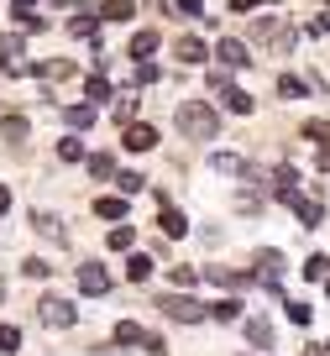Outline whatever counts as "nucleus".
<instances>
[{"instance_id": "1", "label": "nucleus", "mask_w": 330, "mask_h": 356, "mask_svg": "<svg viewBox=\"0 0 330 356\" xmlns=\"http://www.w3.org/2000/svg\"><path fill=\"white\" fill-rule=\"evenodd\" d=\"M173 121H178V131L194 136V142H215L220 136V115H215V105H205V100H184L173 111Z\"/></svg>"}, {"instance_id": "2", "label": "nucleus", "mask_w": 330, "mask_h": 356, "mask_svg": "<svg viewBox=\"0 0 330 356\" xmlns=\"http://www.w3.org/2000/svg\"><path fill=\"white\" fill-rule=\"evenodd\" d=\"M157 304H163V314H168V320H178V325H199V320H205V304L189 299V293H163Z\"/></svg>"}, {"instance_id": "3", "label": "nucleus", "mask_w": 330, "mask_h": 356, "mask_svg": "<svg viewBox=\"0 0 330 356\" xmlns=\"http://www.w3.org/2000/svg\"><path fill=\"white\" fill-rule=\"evenodd\" d=\"M37 314H42V325H53V330H68V325L79 320V309L68 299H58V293H47V299L37 304Z\"/></svg>"}, {"instance_id": "4", "label": "nucleus", "mask_w": 330, "mask_h": 356, "mask_svg": "<svg viewBox=\"0 0 330 356\" xmlns=\"http://www.w3.org/2000/svg\"><path fill=\"white\" fill-rule=\"evenodd\" d=\"M288 204H294V215H299V225H304V231H315V225H325V204L320 200H304V194H288Z\"/></svg>"}, {"instance_id": "5", "label": "nucleus", "mask_w": 330, "mask_h": 356, "mask_svg": "<svg viewBox=\"0 0 330 356\" xmlns=\"http://www.w3.org/2000/svg\"><path fill=\"white\" fill-rule=\"evenodd\" d=\"M79 289H84V293H110L105 262H84V267H79Z\"/></svg>"}, {"instance_id": "6", "label": "nucleus", "mask_w": 330, "mask_h": 356, "mask_svg": "<svg viewBox=\"0 0 330 356\" xmlns=\"http://www.w3.org/2000/svg\"><path fill=\"white\" fill-rule=\"evenodd\" d=\"M121 147H126V152H152V147H157V131H152V126H126V136H121Z\"/></svg>"}, {"instance_id": "7", "label": "nucleus", "mask_w": 330, "mask_h": 356, "mask_svg": "<svg viewBox=\"0 0 330 356\" xmlns=\"http://www.w3.org/2000/svg\"><path fill=\"white\" fill-rule=\"evenodd\" d=\"M205 320L236 325V320H242V299H215V304H205Z\"/></svg>"}, {"instance_id": "8", "label": "nucleus", "mask_w": 330, "mask_h": 356, "mask_svg": "<svg viewBox=\"0 0 330 356\" xmlns=\"http://www.w3.org/2000/svg\"><path fill=\"white\" fill-rule=\"evenodd\" d=\"M68 74H74L68 58H47V63H37V79H42V84H63Z\"/></svg>"}, {"instance_id": "9", "label": "nucleus", "mask_w": 330, "mask_h": 356, "mask_svg": "<svg viewBox=\"0 0 330 356\" xmlns=\"http://www.w3.org/2000/svg\"><path fill=\"white\" fill-rule=\"evenodd\" d=\"M257 262H262V267H257V278H262L267 289H278V278H283V257H278V252H262Z\"/></svg>"}, {"instance_id": "10", "label": "nucleus", "mask_w": 330, "mask_h": 356, "mask_svg": "<svg viewBox=\"0 0 330 356\" xmlns=\"http://www.w3.org/2000/svg\"><path fill=\"white\" fill-rule=\"evenodd\" d=\"M215 58H220V63H226V68H246V47H242V42H231V37H220Z\"/></svg>"}, {"instance_id": "11", "label": "nucleus", "mask_w": 330, "mask_h": 356, "mask_svg": "<svg viewBox=\"0 0 330 356\" xmlns=\"http://www.w3.org/2000/svg\"><path fill=\"white\" fill-rule=\"evenodd\" d=\"M210 47L199 42V37H178V63H205Z\"/></svg>"}, {"instance_id": "12", "label": "nucleus", "mask_w": 330, "mask_h": 356, "mask_svg": "<svg viewBox=\"0 0 330 356\" xmlns=\"http://www.w3.org/2000/svg\"><path fill=\"white\" fill-rule=\"evenodd\" d=\"M95 115H100L95 105H68V111H63V121L74 126V131H89V126H95Z\"/></svg>"}, {"instance_id": "13", "label": "nucleus", "mask_w": 330, "mask_h": 356, "mask_svg": "<svg viewBox=\"0 0 330 356\" xmlns=\"http://www.w3.org/2000/svg\"><path fill=\"white\" fill-rule=\"evenodd\" d=\"M152 47H157V32H152V26H142V32L132 37V58H136V63H147V58H152Z\"/></svg>"}, {"instance_id": "14", "label": "nucleus", "mask_w": 330, "mask_h": 356, "mask_svg": "<svg viewBox=\"0 0 330 356\" xmlns=\"http://www.w3.org/2000/svg\"><path fill=\"white\" fill-rule=\"evenodd\" d=\"M304 95H309V84H304L299 74H283V79H278V100H304Z\"/></svg>"}, {"instance_id": "15", "label": "nucleus", "mask_w": 330, "mask_h": 356, "mask_svg": "<svg viewBox=\"0 0 330 356\" xmlns=\"http://www.w3.org/2000/svg\"><path fill=\"white\" fill-rule=\"evenodd\" d=\"M226 111H236V115H252L257 105H252V95L246 89H236V84H226Z\"/></svg>"}, {"instance_id": "16", "label": "nucleus", "mask_w": 330, "mask_h": 356, "mask_svg": "<svg viewBox=\"0 0 330 356\" xmlns=\"http://www.w3.org/2000/svg\"><path fill=\"white\" fill-rule=\"evenodd\" d=\"M273 189H278V200H288V194H294L299 189V168H278V173H273Z\"/></svg>"}, {"instance_id": "17", "label": "nucleus", "mask_w": 330, "mask_h": 356, "mask_svg": "<svg viewBox=\"0 0 330 356\" xmlns=\"http://www.w3.org/2000/svg\"><path fill=\"white\" fill-rule=\"evenodd\" d=\"M84 95H89V105H95V111H100V105H110V95H116V89L105 84V74H95V79H89V84H84Z\"/></svg>"}, {"instance_id": "18", "label": "nucleus", "mask_w": 330, "mask_h": 356, "mask_svg": "<svg viewBox=\"0 0 330 356\" xmlns=\"http://www.w3.org/2000/svg\"><path fill=\"white\" fill-rule=\"evenodd\" d=\"M95 210L105 215V220H126V194H105V200H100Z\"/></svg>"}, {"instance_id": "19", "label": "nucleus", "mask_w": 330, "mask_h": 356, "mask_svg": "<svg viewBox=\"0 0 330 356\" xmlns=\"http://www.w3.org/2000/svg\"><path fill=\"white\" fill-rule=\"evenodd\" d=\"M105 11V22H132V11H136V0H105L100 6Z\"/></svg>"}, {"instance_id": "20", "label": "nucleus", "mask_w": 330, "mask_h": 356, "mask_svg": "<svg viewBox=\"0 0 330 356\" xmlns=\"http://www.w3.org/2000/svg\"><path fill=\"white\" fill-rule=\"evenodd\" d=\"M246 341L267 351V346H273V325H267V320H246Z\"/></svg>"}, {"instance_id": "21", "label": "nucleus", "mask_w": 330, "mask_h": 356, "mask_svg": "<svg viewBox=\"0 0 330 356\" xmlns=\"http://www.w3.org/2000/svg\"><path fill=\"white\" fill-rule=\"evenodd\" d=\"M126 278H132V283H147V278H152V257H142V252H136L132 262H126Z\"/></svg>"}, {"instance_id": "22", "label": "nucleus", "mask_w": 330, "mask_h": 356, "mask_svg": "<svg viewBox=\"0 0 330 356\" xmlns=\"http://www.w3.org/2000/svg\"><path fill=\"white\" fill-rule=\"evenodd\" d=\"M84 163H89L95 178H116V157H110V152H95V157H84Z\"/></svg>"}, {"instance_id": "23", "label": "nucleus", "mask_w": 330, "mask_h": 356, "mask_svg": "<svg viewBox=\"0 0 330 356\" xmlns=\"http://www.w3.org/2000/svg\"><path fill=\"white\" fill-rule=\"evenodd\" d=\"M157 220H163V231H168V236H184V231H189V220L173 210V204H163V215H157Z\"/></svg>"}, {"instance_id": "24", "label": "nucleus", "mask_w": 330, "mask_h": 356, "mask_svg": "<svg viewBox=\"0 0 330 356\" xmlns=\"http://www.w3.org/2000/svg\"><path fill=\"white\" fill-rule=\"evenodd\" d=\"M142 325H136V320H121V325H116V341H121V346H142Z\"/></svg>"}, {"instance_id": "25", "label": "nucleus", "mask_w": 330, "mask_h": 356, "mask_svg": "<svg viewBox=\"0 0 330 356\" xmlns=\"http://www.w3.org/2000/svg\"><path fill=\"white\" fill-rule=\"evenodd\" d=\"M132 241H136L132 225H110V252H132Z\"/></svg>"}, {"instance_id": "26", "label": "nucleus", "mask_w": 330, "mask_h": 356, "mask_svg": "<svg viewBox=\"0 0 330 356\" xmlns=\"http://www.w3.org/2000/svg\"><path fill=\"white\" fill-rule=\"evenodd\" d=\"M210 168H215V173H242V157H236V152H215V157H210Z\"/></svg>"}, {"instance_id": "27", "label": "nucleus", "mask_w": 330, "mask_h": 356, "mask_svg": "<svg viewBox=\"0 0 330 356\" xmlns=\"http://www.w3.org/2000/svg\"><path fill=\"white\" fill-rule=\"evenodd\" d=\"M58 157H63V163H84V142H79V136H63V142H58Z\"/></svg>"}, {"instance_id": "28", "label": "nucleus", "mask_w": 330, "mask_h": 356, "mask_svg": "<svg viewBox=\"0 0 330 356\" xmlns=\"http://www.w3.org/2000/svg\"><path fill=\"white\" fill-rule=\"evenodd\" d=\"M304 278L309 283H325L330 278V257H309V262H304Z\"/></svg>"}, {"instance_id": "29", "label": "nucleus", "mask_w": 330, "mask_h": 356, "mask_svg": "<svg viewBox=\"0 0 330 356\" xmlns=\"http://www.w3.org/2000/svg\"><path fill=\"white\" fill-rule=\"evenodd\" d=\"M0 68H6L11 79H22L26 74V53H6V58H0Z\"/></svg>"}, {"instance_id": "30", "label": "nucleus", "mask_w": 330, "mask_h": 356, "mask_svg": "<svg viewBox=\"0 0 330 356\" xmlns=\"http://www.w3.org/2000/svg\"><path fill=\"white\" fill-rule=\"evenodd\" d=\"M304 136H309L315 147H330V126H325V121H309V126H304Z\"/></svg>"}, {"instance_id": "31", "label": "nucleus", "mask_w": 330, "mask_h": 356, "mask_svg": "<svg viewBox=\"0 0 330 356\" xmlns=\"http://www.w3.org/2000/svg\"><path fill=\"white\" fill-rule=\"evenodd\" d=\"M116 184H121L126 200H132V194H142V173H116Z\"/></svg>"}, {"instance_id": "32", "label": "nucleus", "mask_w": 330, "mask_h": 356, "mask_svg": "<svg viewBox=\"0 0 330 356\" xmlns=\"http://www.w3.org/2000/svg\"><path fill=\"white\" fill-rule=\"evenodd\" d=\"M16 346H22V330H16V325H0V351H16Z\"/></svg>"}, {"instance_id": "33", "label": "nucleus", "mask_w": 330, "mask_h": 356, "mask_svg": "<svg viewBox=\"0 0 330 356\" xmlns=\"http://www.w3.org/2000/svg\"><path fill=\"white\" fill-rule=\"evenodd\" d=\"M68 32H74V37H95V16H74V22H68Z\"/></svg>"}, {"instance_id": "34", "label": "nucleus", "mask_w": 330, "mask_h": 356, "mask_svg": "<svg viewBox=\"0 0 330 356\" xmlns=\"http://www.w3.org/2000/svg\"><path fill=\"white\" fill-rule=\"evenodd\" d=\"M6 136H11V142H22V136H26V115H6Z\"/></svg>"}, {"instance_id": "35", "label": "nucleus", "mask_w": 330, "mask_h": 356, "mask_svg": "<svg viewBox=\"0 0 330 356\" xmlns=\"http://www.w3.org/2000/svg\"><path fill=\"white\" fill-rule=\"evenodd\" d=\"M178 16H205V0H173Z\"/></svg>"}, {"instance_id": "36", "label": "nucleus", "mask_w": 330, "mask_h": 356, "mask_svg": "<svg viewBox=\"0 0 330 356\" xmlns=\"http://www.w3.org/2000/svg\"><path fill=\"white\" fill-rule=\"evenodd\" d=\"M288 320H294V325H309V320H315V309H309V304H288Z\"/></svg>"}, {"instance_id": "37", "label": "nucleus", "mask_w": 330, "mask_h": 356, "mask_svg": "<svg viewBox=\"0 0 330 356\" xmlns=\"http://www.w3.org/2000/svg\"><path fill=\"white\" fill-rule=\"evenodd\" d=\"M142 351H147V356H163L168 346H163V335H142Z\"/></svg>"}, {"instance_id": "38", "label": "nucleus", "mask_w": 330, "mask_h": 356, "mask_svg": "<svg viewBox=\"0 0 330 356\" xmlns=\"http://www.w3.org/2000/svg\"><path fill=\"white\" fill-rule=\"evenodd\" d=\"M47 273H53V267H47L42 257H32V262H26V278H47Z\"/></svg>"}, {"instance_id": "39", "label": "nucleus", "mask_w": 330, "mask_h": 356, "mask_svg": "<svg viewBox=\"0 0 330 356\" xmlns=\"http://www.w3.org/2000/svg\"><path fill=\"white\" fill-rule=\"evenodd\" d=\"M194 278H199L194 267H173V283H178V289H189V283H194Z\"/></svg>"}, {"instance_id": "40", "label": "nucleus", "mask_w": 330, "mask_h": 356, "mask_svg": "<svg viewBox=\"0 0 330 356\" xmlns=\"http://www.w3.org/2000/svg\"><path fill=\"white\" fill-rule=\"evenodd\" d=\"M37 231H42V236H58V241H63V225H53L47 215H37Z\"/></svg>"}, {"instance_id": "41", "label": "nucleus", "mask_w": 330, "mask_h": 356, "mask_svg": "<svg viewBox=\"0 0 330 356\" xmlns=\"http://www.w3.org/2000/svg\"><path fill=\"white\" fill-rule=\"evenodd\" d=\"M257 6H267V0H231V11H257Z\"/></svg>"}, {"instance_id": "42", "label": "nucleus", "mask_w": 330, "mask_h": 356, "mask_svg": "<svg viewBox=\"0 0 330 356\" xmlns=\"http://www.w3.org/2000/svg\"><path fill=\"white\" fill-rule=\"evenodd\" d=\"M11 210V189H6V184H0V215Z\"/></svg>"}, {"instance_id": "43", "label": "nucleus", "mask_w": 330, "mask_h": 356, "mask_svg": "<svg viewBox=\"0 0 330 356\" xmlns=\"http://www.w3.org/2000/svg\"><path fill=\"white\" fill-rule=\"evenodd\" d=\"M309 32H330V16H320V22H315V26H309Z\"/></svg>"}, {"instance_id": "44", "label": "nucleus", "mask_w": 330, "mask_h": 356, "mask_svg": "<svg viewBox=\"0 0 330 356\" xmlns=\"http://www.w3.org/2000/svg\"><path fill=\"white\" fill-rule=\"evenodd\" d=\"M11 6H16V11H32V6H37V0H11Z\"/></svg>"}, {"instance_id": "45", "label": "nucleus", "mask_w": 330, "mask_h": 356, "mask_svg": "<svg viewBox=\"0 0 330 356\" xmlns=\"http://www.w3.org/2000/svg\"><path fill=\"white\" fill-rule=\"evenodd\" d=\"M0 304H6V278H0Z\"/></svg>"}, {"instance_id": "46", "label": "nucleus", "mask_w": 330, "mask_h": 356, "mask_svg": "<svg viewBox=\"0 0 330 356\" xmlns=\"http://www.w3.org/2000/svg\"><path fill=\"white\" fill-rule=\"evenodd\" d=\"M304 356H325V351H315V346H309V351H304Z\"/></svg>"}, {"instance_id": "47", "label": "nucleus", "mask_w": 330, "mask_h": 356, "mask_svg": "<svg viewBox=\"0 0 330 356\" xmlns=\"http://www.w3.org/2000/svg\"><path fill=\"white\" fill-rule=\"evenodd\" d=\"M325 299H330V289H325Z\"/></svg>"}, {"instance_id": "48", "label": "nucleus", "mask_w": 330, "mask_h": 356, "mask_svg": "<svg viewBox=\"0 0 330 356\" xmlns=\"http://www.w3.org/2000/svg\"><path fill=\"white\" fill-rule=\"evenodd\" d=\"M325 356H330V346H325Z\"/></svg>"}]
</instances>
